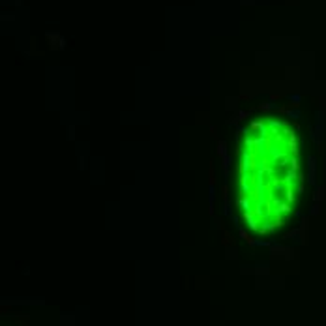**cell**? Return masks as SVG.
<instances>
[{"label":"cell","mask_w":326,"mask_h":326,"mask_svg":"<svg viewBox=\"0 0 326 326\" xmlns=\"http://www.w3.org/2000/svg\"><path fill=\"white\" fill-rule=\"evenodd\" d=\"M214 201H216V184L208 185V202H210V214L214 216Z\"/></svg>","instance_id":"cell-1"},{"label":"cell","mask_w":326,"mask_h":326,"mask_svg":"<svg viewBox=\"0 0 326 326\" xmlns=\"http://www.w3.org/2000/svg\"><path fill=\"white\" fill-rule=\"evenodd\" d=\"M230 161H232V157L227 154L225 157H221V169H223V176L225 178H229V171H230Z\"/></svg>","instance_id":"cell-2"},{"label":"cell","mask_w":326,"mask_h":326,"mask_svg":"<svg viewBox=\"0 0 326 326\" xmlns=\"http://www.w3.org/2000/svg\"><path fill=\"white\" fill-rule=\"evenodd\" d=\"M259 109H261L263 112H268V111H274V109H277V105H275L274 101H264V103H261V105H259Z\"/></svg>","instance_id":"cell-3"},{"label":"cell","mask_w":326,"mask_h":326,"mask_svg":"<svg viewBox=\"0 0 326 326\" xmlns=\"http://www.w3.org/2000/svg\"><path fill=\"white\" fill-rule=\"evenodd\" d=\"M218 156L225 157L227 156V143L225 141H218Z\"/></svg>","instance_id":"cell-4"},{"label":"cell","mask_w":326,"mask_h":326,"mask_svg":"<svg viewBox=\"0 0 326 326\" xmlns=\"http://www.w3.org/2000/svg\"><path fill=\"white\" fill-rule=\"evenodd\" d=\"M223 214L229 216V218H232V210H230V201H229V197L223 199Z\"/></svg>","instance_id":"cell-5"},{"label":"cell","mask_w":326,"mask_h":326,"mask_svg":"<svg viewBox=\"0 0 326 326\" xmlns=\"http://www.w3.org/2000/svg\"><path fill=\"white\" fill-rule=\"evenodd\" d=\"M249 114H251V111H246V109H244V111H238V114H236V120H238V122H240V120H246Z\"/></svg>","instance_id":"cell-6"},{"label":"cell","mask_w":326,"mask_h":326,"mask_svg":"<svg viewBox=\"0 0 326 326\" xmlns=\"http://www.w3.org/2000/svg\"><path fill=\"white\" fill-rule=\"evenodd\" d=\"M287 114H289V118H300V111H296V109H289L287 111Z\"/></svg>","instance_id":"cell-7"},{"label":"cell","mask_w":326,"mask_h":326,"mask_svg":"<svg viewBox=\"0 0 326 326\" xmlns=\"http://www.w3.org/2000/svg\"><path fill=\"white\" fill-rule=\"evenodd\" d=\"M289 100H291V101H292V103H291V105H298V101H300V96H298V94H294V96H292V94H291V96H289Z\"/></svg>","instance_id":"cell-8"}]
</instances>
